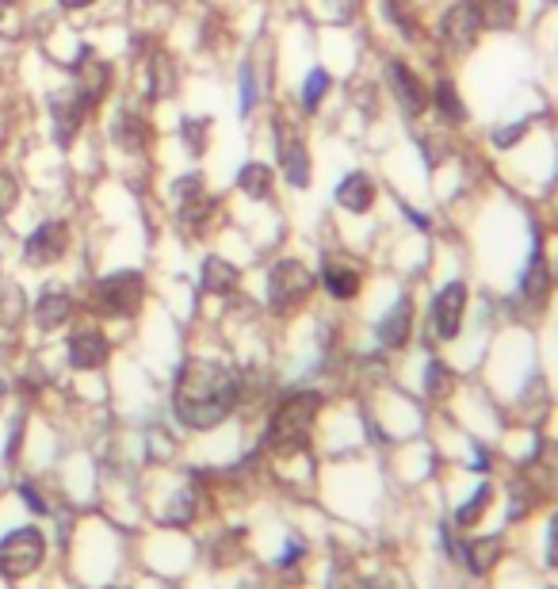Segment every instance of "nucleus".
I'll return each mask as SVG.
<instances>
[{
    "mask_svg": "<svg viewBox=\"0 0 558 589\" xmlns=\"http://www.w3.org/2000/svg\"><path fill=\"white\" fill-rule=\"evenodd\" d=\"M375 180L367 173H348L337 184V207H344L348 215H367L375 207Z\"/></svg>",
    "mask_w": 558,
    "mask_h": 589,
    "instance_id": "6ab92c4d",
    "label": "nucleus"
},
{
    "mask_svg": "<svg viewBox=\"0 0 558 589\" xmlns=\"http://www.w3.org/2000/svg\"><path fill=\"white\" fill-rule=\"evenodd\" d=\"M310 291H314V272L295 257H283L268 268V303L276 310L299 306L302 299H310Z\"/></svg>",
    "mask_w": 558,
    "mask_h": 589,
    "instance_id": "0eeeda50",
    "label": "nucleus"
},
{
    "mask_svg": "<svg viewBox=\"0 0 558 589\" xmlns=\"http://www.w3.org/2000/svg\"><path fill=\"white\" fill-rule=\"evenodd\" d=\"M322 284L341 303L356 299V291H360V264L352 257H344V253H329L322 261Z\"/></svg>",
    "mask_w": 558,
    "mask_h": 589,
    "instance_id": "2eb2a0df",
    "label": "nucleus"
},
{
    "mask_svg": "<svg viewBox=\"0 0 558 589\" xmlns=\"http://www.w3.org/2000/svg\"><path fill=\"white\" fill-rule=\"evenodd\" d=\"M276 161H279V173L291 188H310L314 180V161H310V150L302 142L299 131H291L287 123L276 127Z\"/></svg>",
    "mask_w": 558,
    "mask_h": 589,
    "instance_id": "9d476101",
    "label": "nucleus"
},
{
    "mask_svg": "<svg viewBox=\"0 0 558 589\" xmlns=\"http://www.w3.org/2000/svg\"><path fill=\"white\" fill-rule=\"evenodd\" d=\"M46 536L39 528H16L12 536L0 540V574L4 578H27L43 567Z\"/></svg>",
    "mask_w": 558,
    "mask_h": 589,
    "instance_id": "423d86ee",
    "label": "nucleus"
},
{
    "mask_svg": "<svg viewBox=\"0 0 558 589\" xmlns=\"http://www.w3.org/2000/svg\"><path fill=\"white\" fill-rule=\"evenodd\" d=\"M73 249V226L65 219H43L20 245V257L27 268H54Z\"/></svg>",
    "mask_w": 558,
    "mask_h": 589,
    "instance_id": "39448f33",
    "label": "nucleus"
},
{
    "mask_svg": "<svg viewBox=\"0 0 558 589\" xmlns=\"http://www.w3.org/2000/svg\"><path fill=\"white\" fill-rule=\"evenodd\" d=\"M146 276L138 268H119L108 276H96L88 284L85 306L100 318H134L146 306Z\"/></svg>",
    "mask_w": 558,
    "mask_h": 589,
    "instance_id": "7ed1b4c3",
    "label": "nucleus"
},
{
    "mask_svg": "<svg viewBox=\"0 0 558 589\" xmlns=\"http://www.w3.org/2000/svg\"><path fill=\"white\" fill-rule=\"evenodd\" d=\"M65 360L73 371H96L111 360V341L100 326H77L69 333L65 345Z\"/></svg>",
    "mask_w": 558,
    "mask_h": 589,
    "instance_id": "9b49d317",
    "label": "nucleus"
},
{
    "mask_svg": "<svg viewBox=\"0 0 558 589\" xmlns=\"http://www.w3.org/2000/svg\"><path fill=\"white\" fill-rule=\"evenodd\" d=\"M20 176L12 173V169H0V215H12L16 207H20Z\"/></svg>",
    "mask_w": 558,
    "mask_h": 589,
    "instance_id": "c85d7f7f",
    "label": "nucleus"
},
{
    "mask_svg": "<svg viewBox=\"0 0 558 589\" xmlns=\"http://www.w3.org/2000/svg\"><path fill=\"white\" fill-rule=\"evenodd\" d=\"M211 131H215V119L211 115H184L180 119V146L192 153V157H203L207 146H211Z\"/></svg>",
    "mask_w": 558,
    "mask_h": 589,
    "instance_id": "5701e85b",
    "label": "nucleus"
},
{
    "mask_svg": "<svg viewBox=\"0 0 558 589\" xmlns=\"http://www.w3.org/2000/svg\"><path fill=\"white\" fill-rule=\"evenodd\" d=\"M199 284L207 295H218V299H226V295H234L237 287H241V268L230 264L226 257H207L203 268H199Z\"/></svg>",
    "mask_w": 558,
    "mask_h": 589,
    "instance_id": "aec40b11",
    "label": "nucleus"
},
{
    "mask_svg": "<svg viewBox=\"0 0 558 589\" xmlns=\"http://www.w3.org/2000/svg\"><path fill=\"white\" fill-rule=\"evenodd\" d=\"M73 291L65 284H46L39 295H35V303H31V318H35V326L43 329V333H54V329H62L69 318H73Z\"/></svg>",
    "mask_w": 558,
    "mask_h": 589,
    "instance_id": "ddd939ff",
    "label": "nucleus"
},
{
    "mask_svg": "<svg viewBox=\"0 0 558 589\" xmlns=\"http://www.w3.org/2000/svg\"><path fill=\"white\" fill-rule=\"evenodd\" d=\"M524 134H528V119H520V123H513V127H497V131H494V146H497V150H509V146H516Z\"/></svg>",
    "mask_w": 558,
    "mask_h": 589,
    "instance_id": "473e14b6",
    "label": "nucleus"
},
{
    "mask_svg": "<svg viewBox=\"0 0 558 589\" xmlns=\"http://www.w3.org/2000/svg\"><path fill=\"white\" fill-rule=\"evenodd\" d=\"M383 12H387V20L394 23L406 39L417 35V8H413V0H383Z\"/></svg>",
    "mask_w": 558,
    "mask_h": 589,
    "instance_id": "bb28decb",
    "label": "nucleus"
},
{
    "mask_svg": "<svg viewBox=\"0 0 558 589\" xmlns=\"http://www.w3.org/2000/svg\"><path fill=\"white\" fill-rule=\"evenodd\" d=\"M20 494H23V502H27V509H31V513H46V502H43V494H39V490L23 486Z\"/></svg>",
    "mask_w": 558,
    "mask_h": 589,
    "instance_id": "c9c22d12",
    "label": "nucleus"
},
{
    "mask_svg": "<svg viewBox=\"0 0 558 589\" xmlns=\"http://www.w3.org/2000/svg\"><path fill=\"white\" fill-rule=\"evenodd\" d=\"M108 138L115 150H123L127 157H142V153H150L153 146V123L146 111L130 108V104H123V108L111 115V127H108Z\"/></svg>",
    "mask_w": 558,
    "mask_h": 589,
    "instance_id": "1a4fd4ad",
    "label": "nucleus"
},
{
    "mask_svg": "<svg viewBox=\"0 0 558 589\" xmlns=\"http://www.w3.org/2000/svg\"><path fill=\"white\" fill-rule=\"evenodd\" d=\"M474 12L478 27H490V31H505L516 23V0H467Z\"/></svg>",
    "mask_w": 558,
    "mask_h": 589,
    "instance_id": "4be33fe9",
    "label": "nucleus"
},
{
    "mask_svg": "<svg viewBox=\"0 0 558 589\" xmlns=\"http://www.w3.org/2000/svg\"><path fill=\"white\" fill-rule=\"evenodd\" d=\"M96 0H58V8L62 12H85V8H92Z\"/></svg>",
    "mask_w": 558,
    "mask_h": 589,
    "instance_id": "e433bc0d",
    "label": "nucleus"
},
{
    "mask_svg": "<svg viewBox=\"0 0 558 589\" xmlns=\"http://www.w3.org/2000/svg\"><path fill=\"white\" fill-rule=\"evenodd\" d=\"M429 104L440 111V119H444V123H463V119H467V104H463V96H459L455 81H448V77L432 85Z\"/></svg>",
    "mask_w": 558,
    "mask_h": 589,
    "instance_id": "b1692460",
    "label": "nucleus"
},
{
    "mask_svg": "<svg viewBox=\"0 0 558 589\" xmlns=\"http://www.w3.org/2000/svg\"><path fill=\"white\" fill-rule=\"evenodd\" d=\"M237 398H241V383H237L234 371L222 360L199 356V360H188L180 368L176 391H172V410H176V421L184 429L207 433L234 414Z\"/></svg>",
    "mask_w": 558,
    "mask_h": 589,
    "instance_id": "f257e3e1",
    "label": "nucleus"
},
{
    "mask_svg": "<svg viewBox=\"0 0 558 589\" xmlns=\"http://www.w3.org/2000/svg\"><path fill=\"white\" fill-rule=\"evenodd\" d=\"M253 108H257V77H253V66L245 62L241 66V115H249Z\"/></svg>",
    "mask_w": 558,
    "mask_h": 589,
    "instance_id": "2f4dec72",
    "label": "nucleus"
},
{
    "mask_svg": "<svg viewBox=\"0 0 558 589\" xmlns=\"http://www.w3.org/2000/svg\"><path fill=\"white\" fill-rule=\"evenodd\" d=\"M8 8H12V0H0V23H4V16H8Z\"/></svg>",
    "mask_w": 558,
    "mask_h": 589,
    "instance_id": "4c0bfd02",
    "label": "nucleus"
},
{
    "mask_svg": "<svg viewBox=\"0 0 558 589\" xmlns=\"http://www.w3.org/2000/svg\"><path fill=\"white\" fill-rule=\"evenodd\" d=\"M333 85V77H329V69H310L306 73V81H302V108L306 111H318V104L325 100V92Z\"/></svg>",
    "mask_w": 558,
    "mask_h": 589,
    "instance_id": "a878e982",
    "label": "nucleus"
},
{
    "mask_svg": "<svg viewBox=\"0 0 558 589\" xmlns=\"http://www.w3.org/2000/svg\"><path fill=\"white\" fill-rule=\"evenodd\" d=\"M0 88H4V66H0Z\"/></svg>",
    "mask_w": 558,
    "mask_h": 589,
    "instance_id": "ea45409f",
    "label": "nucleus"
},
{
    "mask_svg": "<svg viewBox=\"0 0 558 589\" xmlns=\"http://www.w3.org/2000/svg\"><path fill=\"white\" fill-rule=\"evenodd\" d=\"M88 115H92V108H88L85 100H81L69 85L58 88V92L50 96V134H54V142H58L62 150H69V146L81 138Z\"/></svg>",
    "mask_w": 558,
    "mask_h": 589,
    "instance_id": "6e6552de",
    "label": "nucleus"
},
{
    "mask_svg": "<svg viewBox=\"0 0 558 589\" xmlns=\"http://www.w3.org/2000/svg\"><path fill=\"white\" fill-rule=\"evenodd\" d=\"M478 35H482V27H478V20H474L471 4L463 0V4H455L451 12H444V20H440V39H444V46H448L451 54H467L474 43H478Z\"/></svg>",
    "mask_w": 558,
    "mask_h": 589,
    "instance_id": "4468645a",
    "label": "nucleus"
},
{
    "mask_svg": "<svg viewBox=\"0 0 558 589\" xmlns=\"http://www.w3.org/2000/svg\"><path fill=\"white\" fill-rule=\"evenodd\" d=\"M520 295L528 303H539L547 295V261H543V245L536 241L532 257H528V268H524V280H520Z\"/></svg>",
    "mask_w": 558,
    "mask_h": 589,
    "instance_id": "393cba45",
    "label": "nucleus"
},
{
    "mask_svg": "<svg viewBox=\"0 0 558 589\" xmlns=\"http://www.w3.org/2000/svg\"><path fill=\"white\" fill-rule=\"evenodd\" d=\"M497 555H501V540L497 536L482 540V544H471V570L474 574H486L497 563Z\"/></svg>",
    "mask_w": 558,
    "mask_h": 589,
    "instance_id": "c756f323",
    "label": "nucleus"
},
{
    "mask_svg": "<svg viewBox=\"0 0 558 589\" xmlns=\"http://www.w3.org/2000/svg\"><path fill=\"white\" fill-rule=\"evenodd\" d=\"M547 563L558 570V513L551 517V540H547Z\"/></svg>",
    "mask_w": 558,
    "mask_h": 589,
    "instance_id": "f704fd0d",
    "label": "nucleus"
},
{
    "mask_svg": "<svg viewBox=\"0 0 558 589\" xmlns=\"http://www.w3.org/2000/svg\"><path fill=\"white\" fill-rule=\"evenodd\" d=\"M150 4H157V0H150Z\"/></svg>",
    "mask_w": 558,
    "mask_h": 589,
    "instance_id": "79ce46f5",
    "label": "nucleus"
},
{
    "mask_svg": "<svg viewBox=\"0 0 558 589\" xmlns=\"http://www.w3.org/2000/svg\"><path fill=\"white\" fill-rule=\"evenodd\" d=\"M146 96H150L153 104H161V100H169L172 92H176V81H180V73H176V62H172L169 50H157L153 46L150 54H146Z\"/></svg>",
    "mask_w": 558,
    "mask_h": 589,
    "instance_id": "f3484780",
    "label": "nucleus"
},
{
    "mask_svg": "<svg viewBox=\"0 0 558 589\" xmlns=\"http://www.w3.org/2000/svg\"><path fill=\"white\" fill-rule=\"evenodd\" d=\"M463 314H467V284L463 280H451L436 291L432 299V326L440 341H455L459 329H463Z\"/></svg>",
    "mask_w": 558,
    "mask_h": 589,
    "instance_id": "f8f14e48",
    "label": "nucleus"
},
{
    "mask_svg": "<svg viewBox=\"0 0 558 589\" xmlns=\"http://www.w3.org/2000/svg\"><path fill=\"white\" fill-rule=\"evenodd\" d=\"M4 394H8V383H4V379H0V398H4Z\"/></svg>",
    "mask_w": 558,
    "mask_h": 589,
    "instance_id": "58836bf2",
    "label": "nucleus"
},
{
    "mask_svg": "<svg viewBox=\"0 0 558 589\" xmlns=\"http://www.w3.org/2000/svg\"><path fill=\"white\" fill-rule=\"evenodd\" d=\"M322 410V394L318 391H295L287 394L276 406V414L268 421V448L279 452V456H291V452H302L306 440H310V429H314V417Z\"/></svg>",
    "mask_w": 558,
    "mask_h": 589,
    "instance_id": "f03ea898",
    "label": "nucleus"
},
{
    "mask_svg": "<svg viewBox=\"0 0 558 589\" xmlns=\"http://www.w3.org/2000/svg\"><path fill=\"white\" fill-rule=\"evenodd\" d=\"M387 81H390V92L398 96V104H402V111L406 115H421V111L429 108V88L421 85V77L413 73L409 66H402V62H390L387 66Z\"/></svg>",
    "mask_w": 558,
    "mask_h": 589,
    "instance_id": "dca6fc26",
    "label": "nucleus"
},
{
    "mask_svg": "<svg viewBox=\"0 0 558 589\" xmlns=\"http://www.w3.org/2000/svg\"><path fill=\"white\" fill-rule=\"evenodd\" d=\"M176 505H188V509H192L195 494H192V490H188V494H180V498H176ZM165 521H169V524H184V521H192V517H188L184 509H172V513H165Z\"/></svg>",
    "mask_w": 558,
    "mask_h": 589,
    "instance_id": "72a5a7b5",
    "label": "nucleus"
},
{
    "mask_svg": "<svg viewBox=\"0 0 558 589\" xmlns=\"http://www.w3.org/2000/svg\"><path fill=\"white\" fill-rule=\"evenodd\" d=\"M490 498H494V490H490V482H482L471 498H467V505H463V509H455V521H459V524H474L478 517H482V513H486Z\"/></svg>",
    "mask_w": 558,
    "mask_h": 589,
    "instance_id": "cd10ccee",
    "label": "nucleus"
},
{
    "mask_svg": "<svg viewBox=\"0 0 558 589\" xmlns=\"http://www.w3.org/2000/svg\"><path fill=\"white\" fill-rule=\"evenodd\" d=\"M69 88L85 100L88 108L96 111L115 88V69L108 58H100L92 46H81L73 58H69Z\"/></svg>",
    "mask_w": 558,
    "mask_h": 589,
    "instance_id": "20e7f679",
    "label": "nucleus"
},
{
    "mask_svg": "<svg viewBox=\"0 0 558 589\" xmlns=\"http://www.w3.org/2000/svg\"><path fill=\"white\" fill-rule=\"evenodd\" d=\"M276 188V169L264 165V161H245L237 169V192L249 199H268Z\"/></svg>",
    "mask_w": 558,
    "mask_h": 589,
    "instance_id": "412c9836",
    "label": "nucleus"
},
{
    "mask_svg": "<svg viewBox=\"0 0 558 589\" xmlns=\"http://www.w3.org/2000/svg\"><path fill=\"white\" fill-rule=\"evenodd\" d=\"M375 589H387V586H375Z\"/></svg>",
    "mask_w": 558,
    "mask_h": 589,
    "instance_id": "a19ab883",
    "label": "nucleus"
},
{
    "mask_svg": "<svg viewBox=\"0 0 558 589\" xmlns=\"http://www.w3.org/2000/svg\"><path fill=\"white\" fill-rule=\"evenodd\" d=\"M379 345H387V349H402L409 341V333H413V299H398V303L390 306L387 314L379 318Z\"/></svg>",
    "mask_w": 558,
    "mask_h": 589,
    "instance_id": "a211bd4d",
    "label": "nucleus"
},
{
    "mask_svg": "<svg viewBox=\"0 0 558 589\" xmlns=\"http://www.w3.org/2000/svg\"><path fill=\"white\" fill-rule=\"evenodd\" d=\"M425 391L432 394V398H444V394L451 391V371L440 364V360H432L429 368H425Z\"/></svg>",
    "mask_w": 558,
    "mask_h": 589,
    "instance_id": "7c9ffc66",
    "label": "nucleus"
}]
</instances>
